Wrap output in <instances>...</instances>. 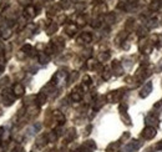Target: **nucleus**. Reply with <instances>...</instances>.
Listing matches in <instances>:
<instances>
[{"label": "nucleus", "mask_w": 162, "mask_h": 152, "mask_svg": "<svg viewBox=\"0 0 162 152\" xmlns=\"http://www.w3.org/2000/svg\"><path fill=\"white\" fill-rule=\"evenodd\" d=\"M156 133H157V131H156V129L153 126H147L146 129L142 131V136L146 140H152L156 136Z\"/></svg>", "instance_id": "nucleus-1"}, {"label": "nucleus", "mask_w": 162, "mask_h": 152, "mask_svg": "<svg viewBox=\"0 0 162 152\" xmlns=\"http://www.w3.org/2000/svg\"><path fill=\"white\" fill-rule=\"evenodd\" d=\"M24 92H25V87H24L23 84L16 82L14 86H13V94H14L15 96H23Z\"/></svg>", "instance_id": "nucleus-2"}, {"label": "nucleus", "mask_w": 162, "mask_h": 152, "mask_svg": "<svg viewBox=\"0 0 162 152\" xmlns=\"http://www.w3.org/2000/svg\"><path fill=\"white\" fill-rule=\"evenodd\" d=\"M96 148V145L94 141H86L84 142V145L81 146L82 152H94V150Z\"/></svg>", "instance_id": "nucleus-3"}, {"label": "nucleus", "mask_w": 162, "mask_h": 152, "mask_svg": "<svg viewBox=\"0 0 162 152\" xmlns=\"http://www.w3.org/2000/svg\"><path fill=\"white\" fill-rule=\"evenodd\" d=\"M141 147V142H139V141H134V142H131V143H129L127 146L125 147V152H135V151H137Z\"/></svg>", "instance_id": "nucleus-4"}, {"label": "nucleus", "mask_w": 162, "mask_h": 152, "mask_svg": "<svg viewBox=\"0 0 162 152\" xmlns=\"http://www.w3.org/2000/svg\"><path fill=\"white\" fill-rule=\"evenodd\" d=\"M152 91V82H147L145 86H143V89L141 90L140 92V97H142V99H145V97H147L150 95V92Z\"/></svg>", "instance_id": "nucleus-5"}, {"label": "nucleus", "mask_w": 162, "mask_h": 152, "mask_svg": "<svg viewBox=\"0 0 162 152\" xmlns=\"http://www.w3.org/2000/svg\"><path fill=\"white\" fill-rule=\"evenodd\" d=\"M71 99H73L74 101H80L82 99V91L80 87H76L74 91H73V94H71Z\"/></svg>", "instance_id": "nucleus-6"}, {"label": "nucleus", "mask_w": 162, "mask_h": 152, "mask_svg": "<svg viewBox=\"0 0 162 152\" xmlns=\"http://www.w3.org/2000/svg\"><path fill=\"white\" fill-rule=\"evenodd\" d=\"M91 40H92V36L89 33H82L80 38L77 39V42H79V44H82V42H91Z\"/></svg>", "instance_id": "nucleus-7"}, {"label": "nucleus", "mask_w": 162, "mask_h": 152, "mask_svg": "<svg viewBox=\"0 0 162 152\" xmlns=\"http://www.w3.org/2000/svg\"><path fill=\"white\" fill-rule=\"evenodd\" d=\"M112 70H113V72H115L116 75H121L122 72H123V69H122V65L120 64L118 61H113L112 63Z\"/></svg>", "instance_id": "nucleus-8"}, {"label": "nucleus", "mask_w": 162, "mask_h": 152, "mask_svg": "<svg viewBox=\"0 0 162 152\" xmlns=\"http://www.w3.org/2000/svg\"><path fill=\"white\" fill-rule=\"evenodd\" d=\"M157 117H156V115L155 113H148L147 115V117H146V124L148 125V126H152V125H155V124H157Z\"/></svg>", "instance_id": "nucleus-9"}, {"label": "nucleus", "mask_w": 162, "mask_h": 152, "mask_svg": "<svg viewBox=\"0 0 162 152\" xmlns=\"http://www.w3.org/2000/svg\"><path fill=\"white\" fill-rule=\"evenodd\" d=\"M148 8L151 11H156L161 8V0H151V3H150Z\"/></svg>", "instance_id": "nucleus-10"}, {"label": "nucleus", "mask_w": 162, "mask_h": 152, "mask_svg": "<svg viewBox=\"0 0 162 152\" xmlns=\"http://www.w3.org/2000/svg\"><path fill=\"white\" fill-rule=\"evenodd\" d=\"M25 15L29 17H34L36 15V9H35L33 5H29V7L25 8Z\"/></svg>", "instance_id": "nucleus-11"}, {"label": "nucleus", "mask_w": 162, "mask_h": 152, "mask_svg": "<svg viewBox=\"0 0 162 152\" xmlns=\"http://www.w3.org/2000/svg\"><path fill=\"white\" fill-rule=\"evenodd\" d=\"M76 30H77V26H76V25H74V24H69V25H68L66 28H65V31L68 33V35H69V36H73V35H75Z\"/></svg>", "instance_id": "nucleus-12"}, {"label": "nucleus", "mask_w": 162, "mask_h": 152, "mask_svg": "<svg viewBox=\"0 0 162 152\" xmlns=\"http://www.w3.org/2000/svg\"><path fill=\"white\" fill-rule=\"evenodd\" d=\"M23 52L25 54V55H34V54H35V50L33 49L31 45L26 44V45H24V46H23Z\"/></svg>", "instance_id": "nucleus-13"}, {"label": "nucleus", "mask_w": 162, "mask_h": 152, "mask_svg": "<svg viewBox=\"0 0 162 152\" xmlns=\"http://www.w3.org/2000/svg\"><path fill=\"white\" fill-rule=\"evenodd\" d=\"M95 11H97L99 14H105L106 11H107V7H106V4H104V3H100L97 7L95 8Z\"/></svg>", "instance_id": "nucleus-14"}, {"label": "nucleus", "mask_w": 162, "mask_h": 152, "mask_svg": "<svg viewBox=\"0 0 162 152\" xmlns=\"http://www.w3.org/2000/svg\"><path fill=\"white\" fill-rule=\"evenodd\" d=\"M54 117H55L56 120H57V122L61 125V124H64V121H65V117H64V115L60 112V111H54Z\"/></svg>", "instance_id": "nucleus-15"}, {"label": "nucleus", "mask_w": 162, "mask_h": 152, "mask_svg": "<svg viewBox=\"0 0 162 152\" xmlns=\"http://www.w3.org/2000/svg\"><path fill=\"white\" fill-rule=\"evenodd\" d=\"M36 101H38V104L41 106V105H44L45 102H46V95L44 92H40L38 96H36Z\"/></svg>", "instance_id": "nucleus-16"}, {"label": "nucleus", "mask_w": 162, "mask_h": 152, "mask_svg": "<svg viewBox=\"0 0 162 152\" xmlns=\"http://www.w3.org/2000/svg\"><path fill=\"white\" fill-rule=\"evenodd\" d=\"M57 30V25L56 24H49V25H47V28H46V33L49 34V35H51V34H54Z\"/></svg>", "instance_id": "nucleus-17"}, {"label": "nucleus", "mask_w": 162, "mask_h": 152, "mask_svg": "<svg viewBox=\"0 0 162 152\" xmlns=\"http://www.w3.org/2000/svg\"><path fill=\"white\" fill-rule=\"evenodd\" d=\"M137 8V3L136 1H131V3H127L125 5V10L126 11H132Z\"/></svg>", "instance_id": "nucleus-18"}, {"label": "nucleus", "mask_w": 162, "mask_h": 152, "mask_svg": "<svg viewBox=\"0 0 162 152\" xmlns=\"http://www.w3.org/2000/svg\"><path fill=\"white\" fill-rule=\"evenodd\" d=\"M39 61L41 64H46L47 61H49V56L46 55V52H40L39 54Z\"/></svg>", "instance_id": "nucleus-19"}, {"label": "nucleus", "mask_w": 162, "mask_h": 152, "mask_svg": "<svg viewBox=\"0 0 162 152\" xmlns=\"http://www.w3.org/2000/svg\"><path fill=\"white\" fill-rule=\"evenodd\" d=\"M115 19H116V17H115V14L110 13V14H107V15H106V17H105V21H106L107 24H110V25H111V24L115 23Z\"/></svg>", "instance_id": "nucleus-20"}, {"label": "nucleus", "mask_w": 162, "mask_h": 152, "mask_svg": "<svg viewBox=\"0 0 162 152\" xmlns=\"http://www.w3.org/2000/svg\"><path fill=\"white\" fill-rule=\"evenodd\" d=\"M110 59V52H101L100 55H99V60L101 63H104V61H106V60H109Z\"/></svg>", "instance_id": "nucleus-21"}, {"label": "nucleus", "mask_w": 162, "mask_h": 152, "mask_svg": "<svg viewBox=\"0 0 162 152\" xmlns=\"http://www.w3.org/2000/svg\"><path fill=\"white\" fill-rule=\"evenodd\" d=\"M76 23H77V25H79V26L85 25V23H86L85 16H84V15H79V16H77V19H76Z\"/></svg>", "instance_id": "nucleus-22"}, {"label": "nucleus", "mask_w": 162, "mask_h": 152, "mask_svg": "<svg viewBox=\"0 0 162 152\" xmlns=\"http://www.w3.org/2000/svg\"><path fill=\"white\" fill-rule=\"evenodd\" d=\"M70 3H71V0H61V1H60V7L62 9H68V8H70Z\"/></svg>", "instance_id": "nucleus-23"}, {"label": "nucleus", "mask_w": 162, "mask_h": 152, "mask_svg": "<svg viewBox=\"0 0 162 152\" xmlns=\"http://www.w3.org/2000/svg\"><path fill=\"white\" fill-rule=\"evenodd\" d=\"M87 68L89 69H96V68H97V63H96L95 60L90 59L89 61H87Z\"/></svg>", "instance_id": "nucleus-24"}, {"label": "nucleus", "mask_w": 162, "mask_h": 152, "mask_svg": "<svg viewBox=\"0 0 162 152\" xmlns=\"http://www.w3.org/2000/svg\"><path fill=\"white\" fill-rule=\"evenodd\" d=\"M20 5H24V7H29V5H31V0H17Z\"/></svg>", "instance_id": "nucleus-25"}, {"label": "nucleus", "mask_w": 162, "mask_h": 152, "mask_svg": "<svg viewBox=\"0 0 162 152\" xmlns=\"http://www.w3.org/2000/svg\"><path fill=\"white\" fill-rule=\"evenodd\" d=\"M126 110H127V105H126V104H121V105L118 106V111L121 112V113H125Z\"/></svg>", "instance_id": "nucleus-26"}, {"label": "nucleus", "mask_w": 162, "mask_h": 152, "mask_svg": "<svg viewBox=\"0 0 162 152\" xmlns=\"http://www.w3.org/2000/svg\"><path fill=\"white\" fill-rule=\"evenodd\" d=\"M76 10L77 11H81V10H84V8H85V4L84 3H76Z\"/></svg>", "instance_id": "nucleus-27"}, {"label": "nucleus", "mask_w": 162, "mask_h": 152, "mask_svg": "<svg viewBox=\"0 0 162 152\" xmlns=\"http://www.w3.org/2000/svg\"><path fill=\"white\" fill-rule=\"evenodd\" d=\"M102 77L105 79V80H109V79L111 77V72H110L109 70H105L104 74H102Z\"/></svg>", "instance_id": "nucleus-28"}, {"label": "nucleus", "mask_w": 162, "mask_h": 152, "mask_svg": "<svg viewBox=\"0 0 162 152\" xmlns=\"http://www.w3.org/2000/svg\"><path fill=\"white\" fill-rule=\"evenodd\" d=\"M92 28H100V25H101V23H100V20H94L92 21Z\"/></svg>", "instance_id": "nucleus-29"}, {"label": "nucleus", "mask_w": 162, "mask_h": 152, "mask_svg": "<svg viewBox=\"0 0 162 152\" xmlns=\"http://www.w3.org/2000/svg\"><path fill=\"white\" fill-rule=\"evenodd\" d=\"M157 39H158V41H157V47H161L162 46V35H157Z\"/></svg>", "instance_id": "nucleus-30"}, {"label": "nucleus", "mask_w": 162, "mask_h": 152, "mask_svg": "<svg viewBox=\"0 0 162 152\" xmlns=\"http://www.w3.org/2000/svg\"><path fill=\"white\" fill-rule=\"evenodd\" d=\"M156 71H158V72L162 71V59L160 60V63L157 64V68H156Z\"/></svg>", "instance_id": "nucleus-31"}, {"label": "nucleus", "mask_w": 162, "mask_h": 152, "mask_svg": "<svg viewBox=\"0 0 162 152\" xmlns=\"http://www.w3.org/2000/svg\"><path fill=\"white\" fill-rule=\"evenodd\" d=\"M155 107L157 108V110H158V111L161 112V111H162V101H160L158 104H156V105H155Z\"/></svg>", "instance_id": "nucleus-32"}, {"label": "nucleus", "mask_w": 162, "mask_h": 152, "mask_svg": "<svg viewBox=\"0 0 162 152\" xmlns=\"http://www.w3.org/2000/svg\"><path fill=\"white\" fill-rule=\"evenodd\" d=\"M84 81H85V85H90L91 84V79H90L89 76H85L84 77Z\"/></svg>", "instance_id": "nucleus-33"}, {"label": "nucleus", "mask_w": 162, "mask_h": 152, "mask_svg": "<svg viewBox=\"0 0 162 152\" xmlns=\"http://www.w3.org/2000/svg\"><path fill=\"white\" fill-rule=\"evenodd\" d=\"M65 19H66V16H65V15L60 16V17H59V23H60V24H62V21H65Z\"/></svg>", "instance_id": "nucleus-34"}, {"label": "nucleus", "mask_w": 162, "mask_h": 152, "mask_svg": "<svg viewBox=\"0 0 162 152\" xmlns=\"http://www.w3.org/2000/svg\"><path fill=\"white\" fill-rule=\"evenodd\" d=\"M3 131H4V129H3V127H0V138H1V136H3V133H4Z\"/></svg>", "instance_id": "nucleus-35"}, {"label": "nucleus", "mask_w": 162, "mask_h": 152, "mask_svg": "<svg viewBox=\"0 0 162 152\" xmlns=\"http://www.w3.org/2000/svg\"><path fill=\"white\" fill-rule=\"evenodd\" d=\"M73 1H74V3H79V0H73Z\"/></svg>", "instance_id": "nucleus-36"}]
</instances>
